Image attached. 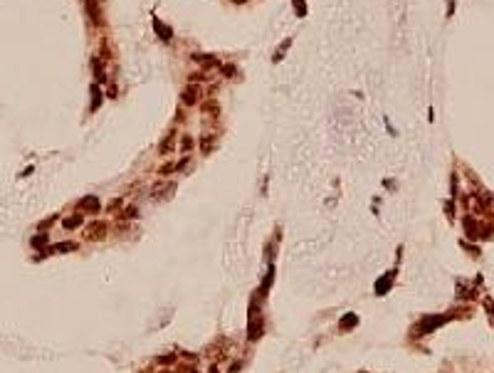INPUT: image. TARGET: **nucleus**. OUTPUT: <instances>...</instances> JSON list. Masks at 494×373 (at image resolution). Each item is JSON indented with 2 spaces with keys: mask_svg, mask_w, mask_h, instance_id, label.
Returning <instances> with one entry per match:
<instances>
[{
  "mask_svg": "<svg viewBox=\"0 0 494 373\" xmlns=\"http://www.w3.org/2000/svg\"><path fill=\"white\" fill-rule=\"evenodd\" d=\"M84 223V218H82V213H77V215H70V218H65V223H62V227L65 230H74V227H79Z\"/></svg>",
  "mask_w": 494,
  "mask_h": 373,
  "instance_id": "1a4fd4ad",
  "label": "nucleus"
},
{
  "mask_svg": "<svg viewBox=\"0 0 494 373\" xmlns=\"http://www.w3.org/2000/svg\"><path fill=\"white\" fill-rule=\"evenodd\" d=\"M87 10H89V15H92V20H94V23H101V18H99V10H97V3H94V0H87Z\"/></svg>",
  "mask_w": 494,
  "mask_h": 373,
  "instance_id": "f8f14e48",
  "label": "nucleus"
},
{
  "mask_svg": "<svg viewBox=\"0 0 494 373\" xmlns=\"http://www.w3.org/2000/svg\"><path fill=\"white\" fill-rule=\"evenodd\" d=\"M92 92H94V101H92V111H94V109H99L101 97H99V87H92Z\"/></svg>",
  "mask_w": 494,
  "mask_h": 373,
  "instance_id": "2eb2a0df",
  "label": "nucleus"
},
{
  "mask_svg": "<svg viewBox=\"0 0 494 373\" xmlns=\"http://www.w3.org/2000/svg\"><path fill=\"white\" fill-rule=\"evenodd\" d=\"M447 322H450V317H443V314H438V317H425V319L418 324V334L432 331V329H438V326H443V324H447Z\"/></svg>",
  "mask_w": 494,
  "mask_h": 373,
  "instance_id": "f03ea898",
  "label": "nucleus"
},
{
  "mask_svg": "<svg viewBox=\"0 0 494 373\" xmlns=\"http://www.w3.org/2000/svg\"><path fill=\"white\" fill-rule=\"evenodd\" d=\"M294 8H296V15H306V3L304 0H292Z\"/></svg>",
  "mask_w": 494,
  "mask_h": 373,
  "instance_id": "4468645a",
  "label": "nucleus"
},
{
  "mask_svg": "<svg viewBox=\"0 0 494 373\" xmlns=\"http://www.w3.org/2000/svg\"><path fill=\"white\" fill-rule=\"evenodd\" d=\"M356 324H358V317H356V314H346V317H344V319H341V329H344V331H348V329H353V326H356Z\"/></svg>",
  "mask_w": 494,
  "mask_h": 373,
  "instance_id": "9d476101",
  "label": "nucleus"
},
{
  "mask_svg": "<svg viewBox=\"0 0 494 373\" xmlns=\"http://www.w3.org/2000/svg\"><path fill=\"white\" fill-rule=\"evenodd\" d=\"M106 232H109V225H106V223H92V225L84 230V237L92 240V242H99V240L106 237Z\"/></svg>",
  "mask_w": 494,
  "mask_h": 373,
  "instance_id": "7ed1b4c3",
  "label": "nucleus"
},
{
  "mask_svg": "<svg viewBox=\"0 0 494 373\" xmlns=\"http://www.w3.org/2000/svg\"><path fill=\"white\" fill-rule=\"evenodd\" d=\"M232 3H237V5H240V3H247V0H232Z\"/></svg>",
  "mask_w": 494,
  "mask_h": 373,
  "instance_id": "a211bd4d",
  "label": "nucleus"
},
{
  "mask_svg": "<svg viewBox=\"0 0 494 373\" xmlns=\"http://www.w3.org/2000/svg\"><path fill=\"white\" fill-rule=\"evenodd\" d=\"M393 277H395V272H391L388 277H381V279L376 282V294H386V292L391 289V282H393Z\"/></svg>",
  "mask_w": 494,
  "mask_h": 373,
  "instance_id": "6e6552de",
  "label": "nucleus"
},
{
  "mask_svg": "<svg viewBox=\"0 0 494 373\" xmlns=\"http://www.w3.org/2000/svg\"><path fill=\"white\" fill-rule=\"evenodd\" d=\"M247 326H250V329H247V339H250V341H257L260 336H262V317L257 314V309L252 306V312H250V324H247Z\"/></svg>",
  "mask_w": 494,
  "mask_h": 373,
  "instance_id": "f257e3e1",
  "label": "nucleus"
},
{
  "mask_svg": "<svg viewBox=\"0 0 494 373\" xmlns=\"http://www.w3.org/2000/svg\"><path fill=\"white\" fill-rule=\"evenodd\" d=\"M163 373H168V371H163Z\"/></svg>",
  "mask_w": 494,
  "mask_h": 373,
  "instance_id": "6ab92c4d",
  "label": "nucleus"
},
{
  "mask_svg": "<svg viewBox=\"0 0 494 373\" xmlns=\"http://www.w3.org/2000/svg\"><path fill=\"white\" fill-rule=\"evenodd\" d=\"M191 149H193V139H191V136H185V139H183V146H180V151H191Z\"/></svg>",
  "mask_w": 494,
  "mask_h": 373,
  "instance_id": "dca6fc26",
  "label": "nucleus"
},
{
  "mask_svg": "<svg viewBox=\"0 0 494 373\" xmlns=\"http://www.w3.org/2000/svg\"><path fill=\"white\" fill-rule=\"evenodd\" d=\"M153 27H156V35L163 40V42H171V37H173V32H171V27H166L158 18H153Z\"/></svg>",
  "mask_w": 494,
  "mask_h": 373,
  "instance_id": "0eeeda50",
  "label": "nucleus"
},
{
  "mask_svg": "<svg viewBox=\"0 0 494 373\" xmlns=\"http://www.w3.org/2000/svg\"><path fill=\"white\" fill-rule=\"evenodd\" d=\"M198 94H200V87L191 84L188 89H185V92H183V97H180V99H183V104H188V106H193V104L198 101Z\"/></svg>",
  "mask_w": 494,
  "mask_h": 373,
  "instance_id": "423d86ee",
  "label": "nucleus"
},
{
  "mask_svg": "<svg viewBox=\"0 0 494 373\" xmlns=\"http://www.w3.org/2000/svg\"><path fill=\"white\" fill-rule=\"evenodd\" d=\"M222 75H230V77H232V75H235V67H232V65H227V67H222Z\"/></svg>",
  "mask_w": 494,
  "mask_h": 373,
  "instance_id": "f3484780",
  "label": "nucleus"
},
{
  "mask_svg": "<svg viewBox=\"0 0 494 373\" xmlns=\"http://www.w3.org/2000/svg\"><path fill=\"white\" fill-rule=\"evenodd\" d=\"M193 59L196 62H200V65H218V62H215V57H208V54H193Z\"/></svg>",
  "mask_w": 494,
  "mask_h": 373,
  "instance_id": "ddd939ff",
  "label": "nucleus"
},
{
  "mask_svg": "<svg viewBox=\"0 0 494 373\" xmlns=\"http://www.w3.org/2000/svg\"><path fill=\"white\" fill-rule=\"evenodd\" d=\"M173 188H175V185L173 183H158V185H153V188H151V198L153 200H163V198H171V193H173Z\"/></svg>",
  "mask_w": 494,
  "mask_h": 373,
  "instance_id": "20e7f679",
  "label": "nucleus"
},
{
  "mask_svg": "<svg viewBox=\"0 0 494 373\" xmlns=\"http://www.w3.org/2000/svg\"><path fill=\"white\" fill-rule=\"evenodd\" d=\"M79 210H82V213H99L101 205H99V200H97L94 196H89V198H82V200H79Z\"/></svg>",
  "mask_w": 494,
  "mask_h": 373,
  "instance_id": "39448f33",
  "label": "nucleus"
},
{
  "mask_svg": "<svg viewBox=\"0 0 494 373\" xmlns=\"http://www.w3.org/2000/svg\"><path fill=\"white\" fill-rule=\"evenodd\" d=\"M74 250H77L74 242H59V245H54L52 252H74Z\"/></svg>",
  "mask_w": 494,
  "mask_h": 373,
  "instance_id": "9b49d317",
  "label": "nucleus"
}]
</instances>
